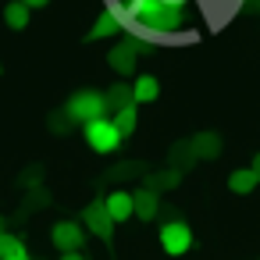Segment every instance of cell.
Segmentation results:
<instances>
[{
    "mask_svg": "<svg viewBox=\"0 0 260 260\" xmlns=\"http://www.w3.org/2000/svg\"><path fill=\"white\" fill-rule=\"evenodd\" d=\"M132 25H139L146 36H168L182 25V8L160 4V0H143V8L128 18Z\"/></svg>",
    "mask_w": 260,
    "mask_h": 260,
    "instance_id": "obj_1",
    "label": "cell"
},
{
    "mask_svg": "<svg viewBox=\"0 0 260 260\" xmlns=\"http://www.w3.org/2000/svg\"><path fill=\"white\" fill-rule=\"evenodd\" d=\"M68 118L72 121H93V118H107V100H104V93H96V89H79L72 100H68Z\"/></svg>",
    "mask_w": 260,
    "mask_h": 260,
    "instance_id": "obj_2",
    "label": "cell"
},
{
    "mask_svg": "<svg viewBox=\"0 0 260 260\" xmlns=\"http://www.w3.org/2000/svg\"><path fill=\"white\" fill-rule=\"evenodd\" d=\"M86 143L96 153H114L121 146V136L111 118H93V121H86Z\"/></svg>",
    "mask_w": 260,
    "mask_h": 260,
    "instance_id": "obj_3",
    "label": "cell"
},
{
    "mask_svg": "<svg viewBox=\"0 0 260 260\" xmlns=\"http://www.w3.org/2000/svg\"><path fill=\"white\" fill-rule=\"evenodd\" d=\"M157 239H160V249H164L168 256H182V253L192 249V228H189L185 221H168V224H160Z\"/></svg>",
    "mask_w": 260,
    "mask_h": 260,
    "instance_id": "obj_4",
    "label": "cell"
},
{
    "mask_svg": "<svg viewBox=\"0 0 260 260\" xmlns=\"http://www.w3.org/2000/svg\"><path fill=\"white\" fill-rule=\"evenodd\" d=\"M50 239H54V246L61 253H79L82 242H86V228L79 221H57L54 232H50Z\"/></svg>",
    "mask_w": 260,
    "mask_h": 260,
    "instance_id": "obj_5",
    "label": "cell"
},
{
    "mask_svg": "<svg viewBox=\"0 0 260 260\" xmlns=\"http://www.w3.org/2000/svg\"><path fill=\"white\" fill-rule=\"evenodd\" d=\"M82 224H86L93 235H100L104 242H111V239H114V221L107 217V210H104V200H96V203H89V207H86V214H82Z\"/></svg>",
    "mask_w": 260,
    "mask_h": 260,
    "instance_id": "obj_6",
    "label": "cell"
},
{
    "mask_svg": "<svg viewBox=\"0 0 260 260\" xmlns=\"http://www.w3.org/2000/svg\"><path fill=\"white\" fill-rule=\"evenodd\" d=\"M107 61H111V68H114L118 75H132V72L139 68V47L128 43V40H121V43L107 54Z\"/></svg>",
    "mask_w": 260,
    "mask_h": 260,
    "instance_id": "obj_7",
    "label": "cell"
},
{
    "mask_svg": "<svg viewBox=\"0 0 260 260\" xmlns=\"http://www.w3.org/2000/svg\"><path fill=\"white\" fill-rule=\"evenodd\" d=\"M104 210H107V217H111L114 224L128 221V217H132V192H128V189H114V192L104 200Z\"/></svg>",
    "mask_w": 260,
    "mask_h": 260,
    "instance_id": "obj_8",
    "label": "cell"
},
{
    "mask_svg": "<svg viewBox=\"0 0 260 260\" xmlns=\"http://www.w3.org/2000/svg\"><path fill=\"white\" fill-rule=\"evenodd\" d=\"M157 210H160V200H157L153 189H139V192H132V217H139V221H153Z\"/></svg>",
    "mask_w": 260,
    "mask_h": 260,
    "instance_id": "obj_9",
    "label": "cell"
},
{
    "mask_svg": "<svg viewBox=\"0 0 260 260\" xmlns=\"http://www.w3.org/2000/svg\"><path fill=\"white\" fill-rule=\"evenodd\" d=\"M157 96H160L157 75H136V82H132V104H153Z\"/></svg>",
    "mask_w": 260,
    "mask_h": 260,
    "instance_id": "obj_10",
    "label": "cell"
},
{
    "mask_svg": "<svg viewBox=\"0 0 260 260\" xmlns=\"http://www.w3.org/2000/svg\"><path fill=\"white\" fill-rule=\"evenodd\" d=\"M114 32H121V18H118V11H114V8H107V11L93 22L89 40H107V36H114Z\"/></svg>",
    "mask_w": 260,
    "mask_h": 260,
    "instance_id": "obj_11",
    "label": "cell"
},
{
    "mask_svg": "<svg viewBox=\"0 0 260 260\" xmlns=\"http://www.w3.org/2000/svg\"><path fill=\"white\" fill-rule=\"evenodd\" d=\"M260 182H256V175L249 171V168H239V171H232L228 175V189L235 192V196H246V192H253Z\"/></svg>",
    "mask_w": 260,
    "mask_h": 260,
    "instance_id": "obj_12",
    "label": "cell"
},
{
    "mask_svg": "<svg viewBox=\"0 0 260 260\" xmlns=\"http://www.w3.org/2000/svg\"><path fill=\"white\" fill-rule=\"evenodd\" d=\"M0 260H25V242L11 232H0Z\"/></svg>",
    "mask_w": 260,
    "mask_h": 260,
    "instance_id": "obj_13",
    "label": "cell"
},
{
    "mask_svg": "<svg viewBox=\"0 0 260 260\" xmlns=\"http://www.w3.org/2000/svg\"><path fill=\"white\" fill-rule=\"evenodd\" d=\"M114 128H118V136L125 139V136H132L136 132V125H139V114H136V104H128V107H121V111H114Z\"/></svg>",
    "mask_w": 260,
    "mask_h": 260,
    "instance_id": "obj_14",
    "label": "cell"
},
{
    "mask_svg": "<svg viewBox=\"0 0 260 260\" xmlns=\"http://www.w3.org/2000/svg\"><path fill=\"white\" fill-rule=\"evenodd\" d=\"M4 22H8V29H25L29 25V8L22 4V0H11V4L4 8Z\"/></svg>",
    "mask_w": 260,
    "mask_h": 260,
    "instance_id": "obj_15",
    "label": "cell"
},
{
    "mask_svg": "<svg viewBox=\"0 0 260 260\" xmlns=\"http://www.w3.org/2000/svg\"><path fill=\"white\" fill-rule=\"evenodd\" d=\"M104 100H107V107L121 111V107H128V104H132V89H128V86H114V93H111V96H104Z\"/></svg>",
    "mask_w": 260,
    "mask_h": 260,
    "instance_id": "obj_16",
    "label": "cell"
},
{
    "mask_svg": "<svg viewBox=\"0 0 260 260\" xmlns=\"http://www.w3.org/2000/svg\"><path fill=\"white\" fill-rule=\"evenodd\" d=\"M196 143H200V146H196L200 157H217V153H221V139H217V136H200Z\"/></svg>",
    "mask_w": 260,
    "mask_h": 260,
    "instance_id": "obj_17",
    "label": "cell"
},
{
    "mask_svg": "<svg viewBox=\"0 0 260 260\" xmlns=\"http://www.w3.org/2000/svg\"><path fill=\"white\" fill-rule=\"evenodd\" d=\"M22 4H25V8L32 11V8H47V4H50V0H22Z\"/></svg>",
    "mask_w": 260,
    "mask_h": 260,
    "instance_id": "obj_18",
    "label": "cell"
},
{
    "mask_svg": "<svg viewBox=\"0 0 260 260\" xmlns=\"http://www.w3.org/2000/svg\"><path fill=\"white\" fill-rule=\"evenodd\" d=\"M249 171H253V175H256V182H260V153L253 157V164H249Z\"/></svg>",
    "mask_w": 260,
    "mask_h": 260,
    "instance_id": "obj_19",
    "label": "cell"
},
{
    "mask_svg": "<svg viewBox=\"0 0 260 260\" xmlns=\"http://www.w3.org/2000/svg\"><path fill=\"white\" fill-rule=\"evenodd\" d=\"M61 260H82L79 253H61Z\"/></svg>",
    "mask_w": 260,
    "mask_h": 260,
    "instance_id": "obj_20",
    "label": "cell"
},
{
    "mask_svg": "<svg viewBox=\"0 0 260 260\" xmlns=\"http://www.w3.org/2000/svg\"><path fill=\"white\" fill-rule=\"evenodd\" d=\"M160 4H171V8H182V4H185V0H160Z\"/></svg>",
    "mask_w": 260,
    "mask_h": 260,
    "instance_id": "obj_21",
    "label": "cell"
},
{
    "mask_svg": "<svg viewBox=\"0 0 260 260\" xmlns=\"http://www.w3.org/2000/svg\"><path fill=\"white\" fill-rule=\"evenodd\" d=\"M235 4H242V0H235Z\"/></svg>",
    "mask_w": 260,
    "mask_h": 260,
    "instance_id": "obj_22",
    "label": "cell"
},
{
    "mask_svg": "<svg viewBox=\"0 0 260 260\" xmlns=\"http://www.w3.org/2000/svg\"><path fill=\"white\" fill-rule=\"evenodd\" d=\"M25 260H29V256H25Z\"/></svg>",
    "mask_w": 260,
    "mask_h": 260,
    "instance_id": "obj_23",
    "label": "cell"
}]
</instances>
